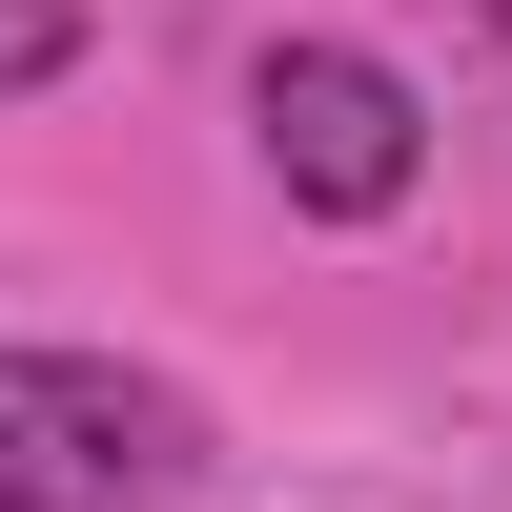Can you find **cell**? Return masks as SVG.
<instances>
[{
	"mask_svg": "<svg viewBox=\"0 0 512 512\" xmlns=\"http://www.w3.org/2000/svg\"><path fill=\"white\" fill-rule=\"evenodd\" d=\"M205 472V410L103 349H0V512H164Z\"/></svg>",
	"mask_w": 512,
	"mask_h": 512,
	"instance_id": "6da1fadb",
	"label": "cell"
},
{
	"mask_svg": "<svg viewBox=\"0 0 512 512\" xmlns=\"http://www.w3.org/2000/svg\"><path fill=\"white\" fill-rule=\"evenodd\" d=\"M246 123H267V185L308 205V226H390V205L431 185V103H410L369 41H267Z\"/></svg>",
	"mask_w": 512,
	"mask_h": 512,
	"instance_id": "7a4b0ae2",
	"label": "cell"
},
{
	"mask_svg": "<svg viewBox=\"0 0 512 512\" xmlns=\"http://www.w3.org/2000/svg\"><path fill=\"white\" fill-rule=\"evenodd\" d=\"M62 62H82V0H0V103H41Z\"/></svg>",
	"mask_w": 512,
	"mask_h": 512,
	"instance_id": "3957f363",
	"label": "cell"
},
{
	"mask_svg": "<svg viewBox=\"0 0 512 512\" xmlns=\"http://www.w3.org/2000/svg\"><path fill=\"white\" fill-rule=\"evenodd\" d=\"M451 21H492V0H451Z\"/></svg>",
	"mask_w": 512,
	"mask_h": 512,
	"instance_id": "277c9868",
	"label": "cell"
}]
</instances>
